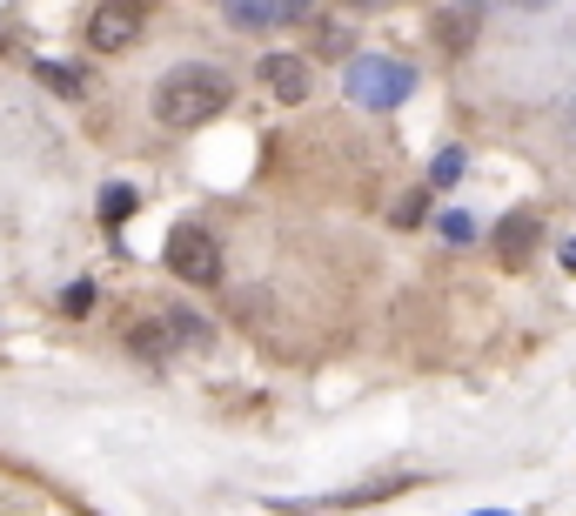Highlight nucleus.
<instances>
[{
	"instance_id": "obj_2",
	"label": "nucleus",
	"mask_w": 576,
	"mask_h": 516,
	"mask_svg": "<svg viewBox=\"0 0 576 516\" xmlns=\"http://www.w3.org/2000/svg\"><path fill=\"white\" fill-rule=\"evenodd\" d=\"M349 101L356 108H375V114H389V108H402L409 101V88H415V67L409 61H396V54H356L349 61Z\"/></svg>"
},
{
	"instance_id": "obj_1",
	"label": "nucleus",
	"mask_w": 576,
	"mask_h": 516,
	"mask_svg": "<svg viewBox=\"0 0 576 516\" xmlns=\"http://www.w3.org/2000/svg\"><path fill=\"white\" fill-rule=\"evenodd\" d=\"M235 101V74H221L215 61H181L155 81V122L162 128H202Z\"/></svg>"
},
{
	"instance_id": "obj_13",
	"label": "nucleus",
	"mask_w": 576,
	"mask_h": 516,
	"mask_svg": "<svg viewBox=\"0 0 576 516\" xmlns=\"http://www.w3.org/2000/svg\"><path fill=\"white\" fill-rule=\"evenodd\" d=\"M456 175H463V148H443L436 162H430V181L436 188H456Z\"/></svg>"
},
{
	"instance_id": "obj_16",
	"label": "nucleus",
	"mask_w": 576,
	"mask_h": 516,
	"mask_svg": "<svg viewBox=\"0 0 576 516\" xmlns=\"http://www.w3.org/2000/svg\"><path fill=\"white\" fill-rule=\"evenodd\" d=\"M415 222H422V194H409V202L396 209V228H415Z\"/></svg>"
},
{
	"instance_id": "obj_11",
	"label": "nucleus",
	"mask_w": 576,
	"mask_h": 516,
	"mask_svg": "<svg viewBox=\"0 0 576 516\" xmlns=\"http://www.w3.org/2000/svg\"><path fill=\"white\" fill-rule=\"evenodd\" d=\"M135 209H141V194H135L128 181H107V188H101V222H107V228H121Z\"/></svg>"
},
{
	"instance_id": "obj_3",
	"label": "nucleus",
	"mask_w": 576,
	"mask_h": 516,
	"mask_svg": "<svg viewBox=\"0 0 576 516\" xmlns=\"http://www.w3.org/2000/svg\"><path fill=\"white\" fill-rule=\"evenodd\" d=\"M168 275H181L188 289H215L221 282V249H215V235L195 228V222H181L168 235Z\"/></svg>"
},
{
	"instance_id": "obj_20",
	"label": "nucleus",
	"mask_w": 576,
	"mask_h": 516,
	"mask_svg": "<svg viewBox=\"0 0 576 516\" xmlns=\"http://www.w3.org/2000/svg\"><path fill=\"white\" fill-rule=\"evenodd\" d=\"M476 516H503V509H476Z\"/></svg>"
},
{
	"instance_id": "obj_7",
	"label": "nucleus",
	"mask_w": 576,
	"mask_h": 516,
	"mask_svg": "<svg viewBox=\"0 0 576 516\" xmlns=\"http://www.w3.org/2000/svg\"><path fill=\"white\" fill-rule=\"evenodd\" d=\"M476 27H483V0H449V8L436 14V41H443L449 54H463V48L476 41Z\"/></svg>"
},
{
	"instance_id": "obj_5",
	"label": "nucleus",
	"mask_w": 576,
	"mask_h": 516,
	"mask_svg": "<svg viewBox=\"0 0 576 516\" xmlns=\"http://www.w3.org/2000/svg\"><path fill=\"white\" fill-rule=\"evenodd\" d=\"M228 21H235L242 34L255 27H282V21H316V0H221Z\"/></svg>"
},
{
	"instance_id": "obj_9",
	"label": "nucleus",
	"mask_w": 576,
	"mask_h": 516,
	"mask_svg": "<svg viewBox=\"0 0 576 516\" xmlns=\"http://www.w3.org/2000/svg\"><path fill=\"white\" fill-rule=\"evenodd\" d=\"M496 249H503L510 262H523L529 249H543V222H536L529 209H516V215H503V222H496Z\"/></svg>"
},
{
	"instance_id": "obj_4",
	"label": "nucleus",
	"mask_w": 576,
	"mask_h": 516,
	"mask_svg": "<svg viewBox=\"0 0 576 516\" xmlns=\"http://www.w3.org/2000/svg\"><path fill=\"white\" fill-rule=\"evenodd\" d=\"M141 41V8L135 0H101V8L88 14V48L94 54H121Z\"/></svg>"
},
{
	"instance_id": "obj_10",
	"label": "nucleus",
	"mask_w": 576,
	"mask_h": 516,
	"mask_svg": "<svg viewBox=\"0 0 576 516\" xmlns=\"http://www.w3.org/2000/svg\"><path fill=\"white\" fill-rule=\"evenodd\" d=\"M168 323V336H175V349H215V329L202 323L195 309H175V315H162Z\"/></svg>"
},
{
	"instance_id": "obj_15",
	"label": "nucleus",
	"mask_w": 576,
	"mask_h": 516,
	"mask_svg": "<svg viewBox=\"0 0 576 516\" xmlns=\"http://www.w3.org/2000/svg\"><path fill=\"white\" fill-rule=\"evenodd\" d=\"M443 235H449V242H470L476 222H470V215H443Z\"/></svg>"
},
{
	"instance_id": "obj_8",
	"label": "nucleus",
	"mask_w": 576,
	"mask_h": 516,
	"mask_svg": "<svg viewBox=\"0 0 576 516\" xmlns=\"http://www.w3.org/2000/svg\"><path fill=\"white\" fill-rule=\"evenodd\" d=\"M121 349H128V355H141V363H168V355H175V336H168V323L141 315V323H128V329H121Z\"/></svg>"
},
{
	"instance_id": "obj_14",
	"label": "nucleus",
	"mask_w": 576,
	"mask_h": 516,
	"mask_svg": "<svg viewBox=\"0 0 576 516\" xmlns=\"http://www.w3.org/2000/svg\"><path fill=\"white\" fill-rule=\"evenodd\" d=\"M61 309H67V315H88V309H94V282H88V275L61 289Z\"/></svg>"
},
{
	"instance_id": "obj_12",
	"label": "nucleus",
	"mask_w": 576,
	"mask_h": 516,
	"mask_svg": "<svg viewBox=\"0 0 576 516\" xmlns=\"http://www.w3.org/2000/svg\"><path fill=\"white\" fill-rule=\"evenodd\" d=\"M34 74H41L54 95H81V88H88V74H81V67H61V61H41Z\"/></svg>"
},
{
	"instance_id": "obj_6",
	"label": "nucleus",
	"mask_w": 576,
	"mask_h": 516,
	"mask_svg": "<svg viewBox=\"0 0 576 516\" xmlns=\"http://www.w3.org/2000/svg\"><path fill=\"white\" fill-rule=\"evenodd\" d=\"M255 81L276 101H302V95H309V61H302V54H261Z\"/></svg>"
},
{
	"instance_id": "obj_19",
	"label": "nucleus",
	"mask_w": 576,
	"mask_h": 516,
	"mask_svg": "<svg viewBox=\"0 0 576 516\" xmlns=\"http://www.w3.org/2000/svg\"><path fill=\"white\" fill-rule=\"evenodd\" d=\"M563 262H569V268H576V242H569V249H563Z\"/></svg>"
},
{
	"instance_id": "obj_18",
	"label": "nucleus",
	"mask_w": 576,
	"mask_h": 516,
	"mask_svg": "<svg viewBox=\"0 0 576 516\" xmlns=\"http://www.w3.org/2000/svg\"><path fill=\"white\" fill-rule=\"evenodd\" d=\"M563 128H569V135H576V101H569V108H563Z\"/></svg>"
},
{
	"instance_id": "obj_17",
	"label": "nucleus",
	"mask_w": 576,
	"mask_h": 516,
	"mask_svg": "<svg viewBox=\"0 0 576 516\" xmlns=\"http://www.w3.org/2000/svg\"><path fill=\"white\" fill-rule=\"evenodd\" d=\"M503 8H516V14H536V8H550V0H503Z\"/></svg>"
}]
</instances>
